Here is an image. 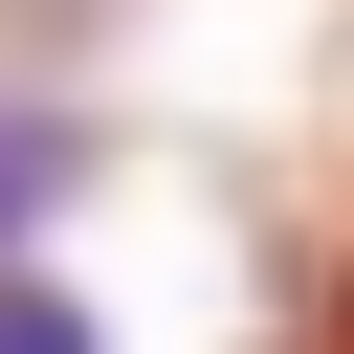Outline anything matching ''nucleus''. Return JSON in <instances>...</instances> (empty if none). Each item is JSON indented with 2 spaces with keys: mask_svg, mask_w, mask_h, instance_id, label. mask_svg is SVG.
I'll use <instances>...</instances> for the list:
<instances>
[{
  "mask_svg": "<svg viewBox=\"0 0 354 354\" xmlns=\"http://www.w3.org/2000/svg\"><path fill=\"white\" fill-rule=\"evenodd\" d=\"M66 177H88V133H66V111H0V243H22Z\"/></svg>",
  "mask_w": 354,
  "mask_h": 354,
  "instance_id": "1",
  "label": "nucleus"
},
{
  "mask_svg": "<svg viewBox=\"0 0 354 354\" xmlns=\"http://www.w3.org/2000/svg\"><path fill=\"white\" fill-rule=\"evenodd\" d=\"M0 354H111V310H88V288H22V266H0Z\"/></svg>",
  "mask_w": 354,
  "mask_h": 354,
  "instance_id": "2",
  "label": "nucleus"
}]
</instances>
